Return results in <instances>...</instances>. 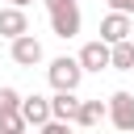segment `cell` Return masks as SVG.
Returning <instances> with one entry per match:
<instances>
[{
    "mask_svg": "<svg viewBox=\"0 0 134 134\" xmlns=\"http://www.w3.org/2000/svg\"><path fill=\"white\" fill-rule=\"evenodd\" d=\"M80 25H84V17H80V4L75 0H67V4H54L50 8V29H54V38H75L80 34Z\"/></svg>",
    "mask_w": 134,
    "mask_h": 134,
    "instance_id": "obj_1",
    "label": "cell"
},
{
    "mask_svg": "<svg viewBox=\"0 0 134 134\" xmlns=\"http://www.w3.org/2000/svg\"><path fill=\"white\" fill-rule=\"evenodd\" d=\"M80 80H84L80 59H67V54H63V59H54V63H50V84H54V88H71V92H75V88H80Z\"/></svg>",
    "mask_w": 134,
    "mask_h": 134,
    "instance_id": "obj_2",
    "label": "cell"
},
{
    "mask_svg": "<svg viewBox=\"0 0 134 134\" xmlns=\"http://www.w3.org/2000/svg\"><path fill=\"white\" fill-rule=\"evenodd\" d=\"M13 63H17V67H38V63H42V42H38L29 29L13 38Z\"/></svg>",
    "mask_w": 134,
    "mask_h": 134,
    "instance_id": "obj_3",
    "label": "cell"
},
{
    "mask_svg": "<svg viewBox=\"0 0 134 134\" xmlns=\"http://www.w3.org/2000/svg\"><path fill=\"white\" fill-rule=\"evenodd\" d=\"M105 105H109V121L117 130H134V96L130 92H113Z\"/></svg>",
    "mask_w": 134,
    "mask_h": 134,
    "instance_id": "obj_4",
    "label": "cell"
},
{
    "mask_svg": "<svg viewBox=\"0 0 134 134\" xmlns=\"http://www.w3.org/2000/svg\"><path fill=\"white\" fill-rule=\"evenodd\" d=\"M130 34H134V17H130V13H117V8H113V13L100 21V38H105L109 46L121 42V38H130Z\"/></svg>",
    "mask_w": 134,
    "mask_h": 134,
    "instance_id": "obj_5",
    "label": "cell"
},
{
    "mask_svg": "<svg viewBox=\"0 0 134 134\" xmlns=\"http://www.w3.org/2000/svg\"><path fill=\"white\" fill-rule=\"evenodd\" d=\"M80 67H84V71H105V67H109V42H105V38L84 42V50H80Z\"/></svg>",
    "mask_w": 134,
    "mask_h": 134,
    "instance_id": "obj_6",
    "label": "cell"
},
{
    "mask_svg": "<svg viewBox=\"0 0 134 134\" xmlns=\"http://www.w3.org/2000/svg\"><path fill=\"white\" fill-rule=\"evenodd\" d=\"M75 113H80V96H75L71 88H54V96H50V117L75 121Z\"/></svg>",
    "mask_w": 134,
    "mask_h": 134,
    "instance_id": "obj_7",
    "label": "cell"
},
{
    "mask_svg": "<svg viewBox=\"0 0 134 134\" xmlns=\"http://www.w3.org/2000/svg\"><path fill=\"white\" fill-rule=\"evenodd\" d=\"M21 117H25V126L42 130L50 121V100L46 96H21Z\"/></svg>",
    "mask_w": 134,
    "mask_h": 134,
    "instance_id": "obj_8",
    "label": "cell"
},
{
    "mask_svg": "<svg viewBox=\"0 0 134 134\" xmlns=\"http://www.w3.org/2000/svg\"><path fill=\"white\" fill-rule=\"evenodd\" d=\"M29 29V17H25V8H17V4H8V8H0V38H17V34H25Z\"/></svg>",
    "mask_w": 134,
    "mask_h": 134,
    "instance_id": "obj_9",
    "label": "cell"
},
{
    "mask_svg": "<svg viewBox=\"0 0 134 134\" xmlns=\"http://www.w3.org/2000/svg\"><path fill=\"white\" fill-rule=\"evenodd\" d=\"M109 67L113 71H134V38H121L109 46Z\"/></svg>",
    "mask_w": 134,
    "mask_h": 134,
    "instance_id": "obj_10",
    "label": "cell"
},
{
    "mask_svg": "<svg viewBox=\"0 0 134 134\" xmlns=\"http://www.w3.org/2000/svg\"><path fill=\"white\" fill-rule=\"evenodd\" d=\"M105 117H109V105H105V100H80L75 126H100Z\"/></svg>",
    "mask_w": 134,
    "mask_h": 134,
    "instance_id": "obj_11",
    "label": "cell"
},
{
    "mask_svg": "<svg viewBox=\"0 0 134 134\" xmlns=\"http://www.w3.org/2000/svg\"><path fill=\"white\" fill-rule=\"evenodd\" d=\"M21 113V92L17 88H0V117H13Z\"/></svg>",
    "mask_w": 134,
    "mask_h": 134,
    "instance_id": "obj_12",
    "label": "cell"
},
{
    "mask_svg": "<svg viewBox=\"0 0 134 134\" xmlns=\"http://www.w3.org/2000/svg\"><path fill=\"white\" fill-rule=\"evenodd\" d=\"M0 130H4V134H21V130H29V126H25L21 113H13V117H0Z\"/></svg>",
    "mask_w": 134,
    "mask_h": 134,
    "instance_id": "obj_13",
    "label": "cell"
},
{
    "mask_svg": "<svg viewBox=\"0 0 134 134\" xmlns=\"http://www.w3.org/2000/svg\"><path fill=\"white\" fill-rule=\"evenodd\" d=\"M109 8H117V13H130V17H134V0H109Z\"/></svg>",
    "mask_w": 134,
    "mask_h": 134,
    "instance_id": "obj_14",
    "label": "cell"
},
{
    "mask_svg": "<svg viewBox=\"0 0 134 134\" xmlns=\"http://www.w3.org/2000/svg\"><path fill=\"white\" fill-rule=\"evenodd\" d=\"M54 4H67V0H46V8H54Z\"/></svg>",
    "mask_w": 134,
    "mask_h": 134,
    "instance_id": "obj_15",
    "label": "cell"
},
{
    "mask_svg": "<svg viewBox=\"0 0 134 134\" xmlns=\"http://www.w3.org/2000/svg\"><path fill=\"white\" fill-rule=\"evenodd\" d=\"M8 4H17V8H25V4H29V0H8Z\"/></svg>",
    "mask_w": 134,
    "mask_h": 134,
    "instance_id": "obj_16",
    "label": "cell"
}]
</instances>
